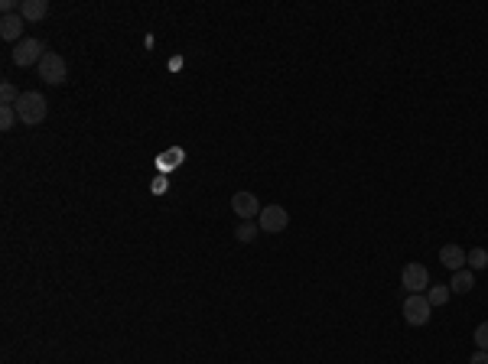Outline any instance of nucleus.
<instances>
[{"mask_svg": "<svg viewBox=\"0 0 488 364\" xmlns=\"http://www.w3.org/2000/svg\"><path fill=\"white\" fill-rule=\"evenodd\" d=\"M17 114H20V124L36 127V124L46 120L49 104H46V98H42L39 92H23V94H20V101H17Z\"/></svg>", "mask_w": 488, "mask_h": 364, "instance_id": "obj_1", "label": "nucleus"}, {"mask_svg": "<svg viewBox=\"0 0 488 364\" xmlns=\"http://www.w3.org/2000/svg\"><path fill=\"white\" fill-rule=\"evenodd\" d=\"M46 46L39 43V39H33V36H26L23 43H17V49H13V65H20V68H30V65H39L42 62V56H46Z\"/></svg>", "mask_w": 488, "mask_h": 364, "instance_id": "obj_2", "label": "nucleus"}, {"mask_svg": "<svg viewBox=\"0 0 488 364\" xmlns=\"http://www.w3.org/2000/svg\"><path fill=\"white\" fill-rule=\"evenodd\" d=\"M286 225H290V212L283 205H264L257 215V228L267 234H280V231H286Z\"/></svg>", "mask_w": 488, "mask_h": 364, "instance_id": "obj_3", "label": "nucleus"}, {"mask_svg": "<svg viewBox=\"0 0 488 364\" xmlns=\"http://www.w3.org/2000/svg\"><path fill=\"white\" fill-rule=\"evenodd\" d=\"M66 75H68L66 59H62L59 52H46L42 62H39V78H42V82H46V85H62Z\"/></svg>", "mask_w": 488, "mask_h": 364, "instance_id": "obj_4", "label": "nucleus"}, {"mask_svg": "<svg viewBox=\"0 0 488 364\" xmlns=\"http://www.w3.org/2000/svg\"><path fill=\"white\" fill-rule=\"evenodd\" d=\"M429 309L433 306L427 303V296H420V293H410V296L404 299V322L407 325H413V329H420V325H427L429 322Z\"/></svg>", "mask_w": 488, "mask_h": 364, "instance_id": "obj_5", "label": "nucleus"}, {"mask_svg": "<svg viewBox=\"0 0 488 364\" xmlns=\"http://www.w3.org/2000/svg\"><path fill=\"white\" fill-rule=\"evenodd\" d=\"M261 208H264V205L257 202V195H254V192H244V189H241V192L231 195V212H235L241 221H254L257 215H261Z\"/></svg>", "mask_w": 488, "mask_h": 364, "instance_id": "obj_6", "label": "nucleus"}, {"mask_svg": "<svg viewBox=\"0 0 488 364\" xmlns=\"http://www.w3.org/2000/svg\"><path fill=\"white\" fill-rule=\"evenodd\" d=\"M401 283H404L407 296L410 293H423V289H429V273L423 263H407L404 273H401Z\"/></svg>", "mask_w": 488, "mask_h": 364, "instance_id": "obj_7", "label": "nucleus"}, {"mask_svg": "<svg viewBox=\"0 0 488 364\" xmlns=\"http://www.w3.org/2000/svg\"><path fill=\"white\" fill-rule=\"evenodd\" d=\"M23 23L26 20L20 13H10V17H0V39H7V43H23Z\"/></svg>", "mask_w": 488, "mask_h": 364, "instance_id": "obj_8", "label": "nucleus"}, {"mask_svg": "<svg viewBox=\"0 0 488 364\" xmlns=\"http://www.w3.org/2000/svg\"><path fill=\"white\" fill-rule=\"evenodd\" d=\"M20 17L26 23H39V20L49 17V0H23L20 4Z\"/></svg>", "mask_w": 488, "mask_h": 364, "instance_id": "obj_9", "label": "nucleus"}, {"mask_svg": "<svg viewBox=\"0 0 488 364\" xmlns=\"http://www.w3.org/2000/svg\"><path fill=\"white\" fill-rule=\"evenodd\" d=\"M439 263L446 267V270H465V251L459 244H446L439 251Z\"/></svg>", "mask_w": 488, "mask_h": 364, "instance_id": "obj_10", "label": "nucleus"}, {"mask_svg": "<svg viewBox=\"0 0 488 364\" xmlns=\"http://www.w3.org/2000/svg\"><path fill=\"white\" fill-rule=\"evenodd\" d=\"M472 289H475V273H472V270H456L453 283H449V293L465 296V293H472Z\"/></svg>", "mask_w": 488, "mask_h": 364, "instance_id": "obj_11", "label": "nucleus"}, {"mask_svg": "<svg viewBox=\"0 0 488 364\" xmlns=\"http://www.w3.org/2000/svg\"><path fill=\"white\" fill-rule=\"evenodd\" d=\"M465 263H469V270H488V251L485 247H475V251H469L465 254Z\"/></svg>", "mask_w": 488, "mask_h": 364, "instance_id": "obj_12", "label": "nucleus"}, {"mask_svg": "<svg viewBox=\"0 0 488 364\" xmlns=\"http://www.w3.org/2000/svg\"><path fill=\"white\" fill-rule=\"evenodd\" d=\"M257 231H261V228H257L254 221H241V225L235 228V237L241 241V244H251L254 237H257Z\"/></svg>", "mask_w": 488, "mask_h": 364, "instance_id": "obj_13", "label": "nucleus"}, {"mask_svg": "<svg viewBox=\"0 0 488 364\" xmlns=\"http://www.w3.org/2000/svg\"><path fill=\"white\" fill-rule=\"evenodd\" d=\"M446 299H449V287H429L427 289V303L429 306H446Z\"/></svg>", "mask_w": 488, "mask_h": 364, "instance_id": "obj_14", "label": "nucleus"}, {"mask_svg": "<svg viewBox=\"0 0 488 364\" xmlns=\"http://www.w3.org/2000/svg\"><path fill=\"white\" fill-rule=\"evenodd\" d=\"M20 120L17 108H7V104H0V130H13V124Z\"/></svg>", "mask_w": 488, "mask_h": 364, "instance_id": "obj_15", "label": "nucleus"}, {"mask_svg": "<svg viewBox=\"0 0 488 364\" xmlns=\"http://www.w3.org/2000/svg\"><path fill=\"white\" fill-rule=\"evenodd\" d=\"M0 101L7 104V108H17V101H20V92L13 85H10V82H4V85H0Z\"/></svg>", "mask_w": 488, "mask_h": 364, "instance_id": "obj_16", "label": "nucleus"}, {"mask_svg": "<svg viewBox=\"0 0 488 364\" xmlns=\"http://www.w3.org/2000/svg\"><path fill=\"white\" fill-rule=\"evenodd\" d=\"M472 339H475V348H479V351H488V322H482Z\"/></svg>", "mask_w": 488, "mask_h": 364, "instance_id": "obj_17", "label": "nucleus"}, {"mask_svg": "<svg viewBox=\"0 0 488 364\" xmlns=\"http://www.w3.org/2000/svg\"><path fill=\"white\" fill-rule=\"evenodd\" d=\"M469 364H488V351H475V355L469 358Z\"/></svg>", "mask_w": 488, "mask_h": 364, "instance_id": "obj_18", "label": "nucleus"}]
</instances>
